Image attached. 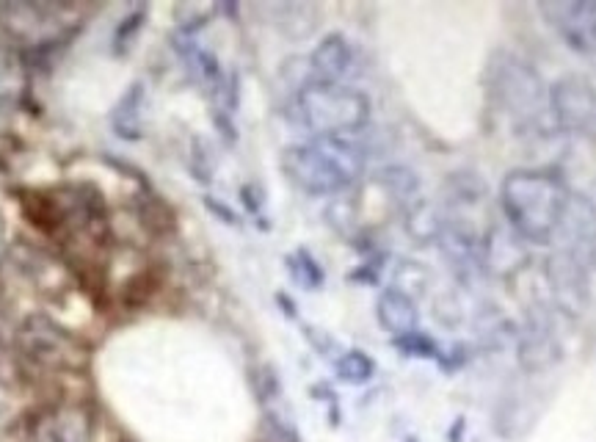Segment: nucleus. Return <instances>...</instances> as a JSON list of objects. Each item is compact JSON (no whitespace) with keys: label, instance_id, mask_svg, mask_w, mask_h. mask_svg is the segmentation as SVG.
<instances>
[{"label":"nucleus","instance_id":"1","mask_svg":"<svg viewBox=\"0 0 596 442\" xmlns=\"http://www.w3.org/2000/svg\"><path fill=\"white\" fill-rule=\"evenodd\" d=\"M569 199V188L552 169H514L500 188L511 230L536 244H547L558 233Z\"/></svg>","mask_w":596,"mask_h":442},{"label":"nucleus","instance_id":"2","mask_svg":"<svg viewBox=\"0 0 596 442\" xmlns=\"http://www.w3.org/2000/svg\"><path fill=\"white\" fill-rule=\"evenodd\" d=\"M282 169L307 194H337L359 180L365 169V150L351 136H318L307 144L287 147Z\"/></svg>","mask_w":596,"mask_h":442},{"label":"nucleus","instance_id":"3","mask_svg":"<svg viewBox=\"0 0 596 442\" xmlns=\"http://www.w3.org/2000/svg\"><path fill=\"white\" fill-rule=\"evenodd\" d=\"M298 125L318 136H351L370 119V103L362 92L340 83H307L293 100Z\"/></svg>","mask_w":596,"mask_h":442},{"label":"nucleus","instance_id":"4","mask_svg":"<svg viewBox=\"0 0 596 442\" xmlns=\"http://www.w3.org/2000/svg\"><path fill=\"white\" fill-rule=\"evenodd\" d=\"M494 97L516 117H536L544 100V86L536 72L516 56H497L492 64Z\"/></svg>","mask_w":596,"mask_h":442},{"label":"nucleus","instance_id":"5","mask_svg":"<svg viewBox=\"0 0 596 442\" xmlns=\"http://www.w3.org/2000/svg\"><path fill=\"white\" fill-rule=\"evenodd\" d=\"M550 111L566 133H596V86L583 75H563L552 83Z\"/></svg>","mask_w":596,"mask_h":442},{"label":"nucleus","instance_id":"6","mask_svg":"<svg viewBox=\"0 0 596 442\" xmlns=\"http://www.w3.org/2000/svg\"><path fill=\"white\" fill-rule=\"evenodd\" d=\"M544 20L561 34L574 53L591 56L596 53V3L577 0V3H541Z\"/></svg>","mask_w":596,"mask_h":442},{"label":"nucleus","instance_id":"7","mask_svg":"<svg viewBox=\"0 0 596 442\" xmlns=\"http://www.w3.org/2000/svg\"><path fill=\"white\" fill-rule=\"evenodd\" d=\"M547 282L555 304L563 313L580 315L588 304V271L585 263L572 252H558L547 260Z\"/></svg>","mask_w":596,"mask_h":442},{"label":"nucleus","instance_id":"8","mask_svg":"<svg viewBox=\"0 0 596 442\" xmlns=\"http://www.w3.org/2000/svg\"><path fill=\"white\" fill-rule=\"evenodd\" d=\"M376 315H379L381 326L392 332L395 338H403L417 329L420 313H417V304L412 302V296L401 288H390L379 296L376 304Z\"/></svg>","mask_w":596,"mask_h":442},{"label":"nucleus","instance_id":"9","mask_svg":"<svg viewBox=\"0 0 596 442\" xmlns=\"http://www.w3.org/2000/svg\"><path fill=\"white\" fill-rule=\"evenodd\" d=\"M351 64V47L340 34H332L315 47L310 56V67L318 83H340Z\"/></svg>","mask_w":596,"mask_h":442},{"label":"nucleus","instance_id":"10","mask_svg":"<svg viewBox=\"0 0 596 442\" xmlns=\"http://www.w3.org/2000/svg\"><path fill=\"white\" fill-rule=\"evenodd\" d=\"M522 362L528 368H544L547 362L555 360V343H552V329L550 324L541 318L539 313L533 315L528 332L522 338Z\"/></svg>","mask_w":596,"mask_h":442},{"label":"nucleus","instance_id":"11","mask_svg":"<svg viewBox=\"0 0 596 442\" xmlns=\"http://www.w3.org/2000/svg\"><path fill=\"white\" fill-rule=\"evenodd\" d=\"M138 103H141V86H133V89L125 94L122 105L116 108L114 128L122 133V139H138Z\"/></svg>","mask_w":596,"mask_h":442},{"label":"nucleus","instance_id":"12","mask_svg":"<svg viewBox=\"0 0 596 442\" xmlns=\"http://www.w3.org/2000/svg\"><path fill=\"white\" fill-rule=\"evenodd\" d=\"M373 371H376V365H373V360L367 357L365 351H348V354H343L340 362H337L340 379H345V382L351 384L367 382V379L373 376Z\"/></svg>","mask_w":596,"mask_h":442},{"label":"nucleus","instance_id":"13","mask_svg":"<svg viewBox=\"0 0 596 442\" xmlns=\"http://www.w3.org/2000/svg\"><path fill=\"white\" fill-rule=\"evenodd\" d=\"M395 346L403 351H409V354H417V357H423V354H436V346L428 338H423L420 332H409V335H403V338H395Z\"/></svg>","mask_w":596,"mask_h":442}]
</instances>
